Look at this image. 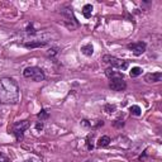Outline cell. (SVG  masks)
Listing matches in <instances>:
<instances>
[{"label": "cell", "instance_id": "1", "mask_svg": "<svg viewBox=\"0 0 162 162\" xmlns=\"http://www.w3.org/2000/svg\"><path fill=\"white\" fill-rule=\"evenodd\" d=\"M19 101V85L13 77L0 79V103L17 104Z\"/></svg>", "mask_w": 162, "mask_h": 162}, {"label": "cell", "instance_id": "2", "mask_svg": "<svg viewBox=\"0 0 162 162\" xmlns=\"http://www.w3.org/2000/svg\"><path fill=\"white\" fill-rule=\"evenodd\" d=\"M23 76L27 77V79H31L35 82H41L46 79V75H44V71L37 67V66H31V67H27L23 71Z\"/></svg>", "mask_w": 162, "mask_h": 162}, {"label": "cell", "instance_id": "3", "mask_svg": "<svg viewBox=\"0 0 162 162\" xmlns=\"http://www.w3.org/2000/svg\"><path fill=\"white\" fill-rule=\"evenodd\" d=\"M103 61L108 65H110L112 69H117V70H121V71H125L128 69L129 62L125 61V60H121L115 56H112V55H105L103 57Z\"/></svg>", "mask_w": 162, "mask_h": 162}, {"label": "cell", "instance_id": "4", "mask_svg": "<svg viewBox=\"0 0 162 162\" xmlns=\"http://www.w3.org/2000/svg\"><path fill=\"white\" fill-rule=\"evenodd\" d=\"M31 127V122L29 121H20L15 122L11 125V134L15 137L17 141H22L24 138V132Z\"/></svg>", "mask_w": 162, "mask_h": 162}, {"label": "cell", "instance_id": "5", "mask_svg": "<svg viewBox=\"0 0 162 162\" xmlns=\"http://www.w3.org/2000/svg\"><path fill=\"white\" fill-rule=\"evenodd\" d=\"M109 80H110L109 87L113 91H123V90H125V87H127V82L124 80V76L122 72H119V71L113 77H110Z\"/></svg>", "mask_w": 162, "mask_h": 162}, {"label": "cell", "instance_id": "6", "mask_svg": "<svg viewBox=\"0 0 162 162\" xmlns=\"http://www.w3.org/2000/svg\"><path fill=\"white\" fill-rule=\"evenodd\" d=\"M61 13H62V15H63V18H65V24L69 28L75 29L76 27H79V22H77V19H76L75 15H74L72 8L66 7L65 9L61 10Z\"/></svg>", "mask_w": 162, "mask_h": 162}, {"label": "cell", "instance_id": "7", "mask_svg": "<svg viewBox=\"0 0 162 162\" xmlns=\"http://www.w3.org/2000/svg\"><path fill=\"white\" fill-rule=\"evenodd\" d=\"M127 47H128V50L133 52L134 56H141L142 53H145V51L147 48V44H146V42L139 41V42H134V43H129Z\"/></svg>", "mask_w": 162, "mask_h": 162}, {"label": "cell", "instance_id": "8", "mask_svg": "<svg viewBox=\"0 0 162 162\" xmlns=\"http://www.w3.org/2000/svg\"><path fill=\"white\" fill-rule=\"evenodd\" d=\"M48 44V41H41V39H31V41H27L24 43L26 48H41V47H44Z\"/></svg>", "mask_w": 162, "mask_h": 162}, {"label": "cell", "instance_id": "9", "mask_svg": "<svg viewBox=\"0 0 162 162\" xmlns=\"http://www.w3.org/2000/svg\"><path fill=\"white\" fill-rule=\"evenodd\" d=\"M161 80H162V72H151V74H146L145 76V81L148 84L160 82Z\"/></svg>", "mask_w": 162, "mask_h": 162}, {"label": "cell", "instance_id": "10", "mask_svg": "<svg viewBox=\"0 0 162 162\" xmlns=\"http://www.w3.org/2000/svg\"><path fill=\"white\" fill-rule=\"evenodd\" d=\"M110 142H112L110 137L103 136V137H100V138H99V141H98V143H96V146H98L99 148H104V147H108V146H109V145H110Z\"/></svg>", "mask_w": 162, "mask_h": 162}, {"label": "cell", "instance_id": "11", "mask_svg": "<svg viewBox=\"0 0 162 162\" xmlns=\"http://www.w3.org/2000/svg\"><path fill=\"white\" fill-rule=\"evenodd\" d=\"M81 52L84 53L85 56H91L94 53V47L91 43H87V44H84L81 47Z\"/></svg>", "mask_w": 162, "mask_h": 162}, {"label": "cell", "instance_id": "12", "mask_svg": "<svg viewBox=\"0 0 162 162\" xmlns=\"http://www.w3.org/2000/svg\"><path fill=\"white\" fill-rule=\"evenodd\" d=\"M93 5L91 4H85L84 5V8H82V14H84V17L86 18V19H89L90 17H91V14H93Z\"/></svg>", "mask_w": 162, "mask_h": 162}, {"label": "cell", "instance_id": "13", "mask_svg": "<svg viewBox=\"0 0 162 162\" xmlns=\"http://www.w3.org/2000/svg\"><path fill=\"white\" fill-rule=\"evenodd\" d=\"M94 137H95V133L93 132V133H90L87 136V138H86V148L89 149V151H93V149H94V145H93Z\"/></svg>", "mask_w": 162, "mask_h": 162}, {"label": "cell", "instance_id": "14", "mask_svg": "<svg viewBox=\"0 0 162 162\" xmlns=\"http://www.w3.org/2000/svg\"><path fill=\"white\" fill-rule=\"evenodd\" d=\"M37 118L39 119L41 122H44L46 119H48L50 118V113L47 109H41V112L37 114Z\"/></svg>", "mask_w": 162, "mask_h": 162}, {"label": "cell", "instance_id": "15", "mask_svg": "<svg viewBox=\"0 0 162 162\" xmlns=\"http://www.w3.org/2000/svg\"><path fill=\"white\" fill-rule=\"evenodd\" d=\"M129 112H130L132 115H134V117H139L142 114V109L138 105H132L129 108Z\"/></svg>", "mask_w": 162, "mask_h": 162}, {"label": "cell", "instance_id": "16", "mask_svg": "<svg viewBox=\"0 0 162 162\" xmlns=\"http://www.w3.org/2000/svg\"><path fill=\"white\" fill-rule=\"evenodd\" d=\"M142 71H143V70H142L141 67L136 66V67H132L129 75H130V77H137V76H139V75L142 74Z\"/></svg>", "mask_w": 162, "mask_h": 162}, {"label": "cell", "instance_id": "17", "mask_svg": "<svg viewBox=\"0 0 162 162\" xmlns=\"http://www.w3.org/2000/svg\"><path fill=\"white\" fill-rule=\"evenodd\" d=\"M115 109H117V106L113 105V104H106V105L104 106V112L108 113V114L114 113V112H115Z\"/></svg>", "mask_w": 162, "mask_h": 162}, {"label": "cell", "instance_id": "18", "mask_svg": "<svg viewBox=\"0 0 162 162\" xmlns=\"http://www.w3.org/2000/svg\"><path fill=\"white\" fill-rule=\"evenodd\" d=\"M58 53V47H51V48L47 51V56L48 57H55Z\"/></svg>", "mask_w": 162, "mask_h": 162}, {"label": "cell", "instance_id": "19", "mask_svg": "<svg viewBox=\"0 0 162 162\" xmlns=\"http://www.w3.org/2000/svg\"><path fill=\"white\" fill-rule=\"evenodd\" d=\"M26 32L27 33H35V29L33 28V23H28L26 27Z\"/></svg>", "mask_w": 162, "mask_h": 162}, {"label": "cell", "instance_id": "20", "mask_svg": "<svg viewBox=\"0 0 162 162\" xmlns=\"http://www.w3.org/2000/svg\"><path fill=\"white\" fill-rule=\"evenodd\" d=\"M81 125H82V127H85V128H91V123H90L87 119H82V121H81Z\"/></svg>", "mask_w": 162, "mask_h": 162}, {"label": "cell", "instance_id": "21", "mask_svg": "<svg viewBox=\"0 0 162 162\" xmlns=\"http://www.w3.org/2000/svg\"><path fill=\"white\" fill-rule=\"evenodd\" d=\"M43 127H44V124H43V122H37V123H35V129H37V130H42V129H43Z\"/></svg>", "mask_w": 162, "mask_h": 162}, {"label": "cell", "instance_id": "22", "mask_svg": "<svg viewBox=\"0 0 162 162\" xmlns=\"http://www.w3.org/2000/svg\"><path fill=\"white\" fill-rule=\"evenodd\" d=\"M113 125H114V127H117V128H122L123 125H124V122L123 121L122 122L121 121H115V122L113 123Z\"/></svg>", "mask_w": 162, "mask_h": 162}, {"label": "cell", "instance_id": "23", "mask_svg": "<svg viewBox=\"0 0 162 162\" xmlns=\"http://www.w3.org/2000/svg\"><path fill=\"white\" fill-rule=\"evenodd\" d=\"M0 162H10V161H9V158H8L5 154L0 153Z\"/></svg>", "mask_w": 162, "mask_h": 162}, {"label": "cell", "instance_id": "24", "mask_svg": "<svg viewBox=\"0 0 162 162\" xmlns=\"http://www.w3.org/2000/svg\"><path fill=\"white\" fill-rule=\"evenodd\" d=\"M23 162H42L39 158H35V157H33V158H28V160H26V161H23Z\"/></svg>", "mask_w": 162, "mask_h": 162}, {"label": "cell", "instance_id": "25", "mask_svg": "<svg viewBox=\"0 0 162 162\" xmlns=\"http://www.w3.org/2000/svg\"><path fill=\"white\" fill-rule=\"evenodd\" d=\"M103 125H104V122H103V121H99V123L96 124V127H95V128H99V127H103Z\"/></svg>", "mask_w": 162, "mask_h": 162}]
</instances>
